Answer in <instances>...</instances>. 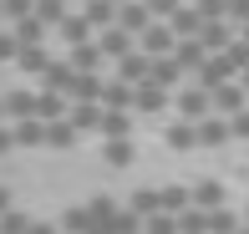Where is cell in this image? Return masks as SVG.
Returning <instances> with one entry per match:
<instances>
[{
    "mask_svg": "<svg viewBox=\"0 0 249 234\" xmlns=\"http://www.w3.org/2000/svg\"><path fill=\"white\" fill-rule=\"evenodd\" d=\"M5 198H10V194H5V188H0V209H5Z\"/></svg>",
    "mask_w": 249,
    "mask_h": 234,
    "instance_id": "3",
    "label": "cell"
},
{
    "mask_svg": "<svg viewBox=\"0 0 249 234\" xmlns=\"http://www.w3.org/2000/svg\"><path fill=\"white\" fill-rule=\"evenodd\" d=\"M41 20H61V0H41Z\"/></svg>",
    "mask_w": 249,
    "mask_h": 234,
    "instance_id": "2",
    "label": "cell"
},
{
    "mask_svg": "<svg viewBox=\"0 0 249 234\" xmlns=\"http://www.w3.org/2000/svg\"><path fill=\"white\" fill-rule=\"evenodd\" d=\"M0 10H5V16H26L31 0H0Z\"/></svg>",
    "mask_w": 249,
    "mask_h": 234,
    "instance_id": "1",
    "label": "cell"
}]
</instances>
